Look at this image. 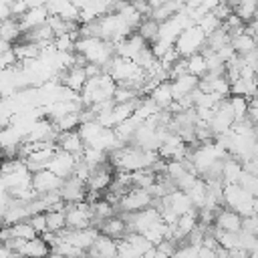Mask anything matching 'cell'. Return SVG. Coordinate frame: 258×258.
<instances>
[{"instance_id":"1","label":"cell","mask_w":258,"mask_h":258,"mask_svg":"<svg viewBox=\"0 0 258 258\" xmlns=\"http://www.w3.org/2000/svg\"><path fill=\"white\" fill-rule=\"evenodd\" d=\"M204 46H206V34L198 28V24L185 28V30L177 36V40L173 42V48H175L177 54L183 56V58H189V56L202 52Z\"/></svg>"},{"instance_id":"2","label":"cell","mask_w":258,"mask_h":258,"mask_svg":"<svg viewBox=\"0 0 258 258\" xmlns=\"http://www.w3.org/2000/svg\"><path fill=\"white\" fill-rule=\"evenodd\" d=\"M153 206V198L149 196L147 189L131 187L117 204V214H137L141 210H147Z\"/></svg>"},{"instance_id":"3","label":"cell","mask_w":258,"mask_h":258,"mask_svg":"<svg viewBox=\"0 0 258 258\" xmlns=\"http://www.w3.org/2000/svg\"><path fill=\"white\" fill-rule=\"evenodd\" d=\"M64 218H67V230L95 228L91 206L87 202H83V204H67L64 206Z\"/></svg>"},{"instance_id":"4","label":"cell","mask_w":258,"mask_h":258,"mask_svg":"<svg viewBox=\"0 0 258 258\" xmlns=\"http://www.w3.org/2000/svg\"><path fill=\"white\" fill-rule=\"evenodd\" d=\"M30 187L36 196H46V194H54V191H60L62 187V179L56 177L52 171L48 169H40L36 173H32L30 177Z\"/></svg>"},{"instance_id":"5","label":"cell","mask_w":258,"mask_h":258,"mask_svg":"<svg viewBox=\"0 0 258 258\" xmlns=\"http://www.w3.org/2000/svg\"><path fill=\"white\" fill-rule=\"evenodd\" d=\"M60 200L64 204H83L87 202V194H89V187H87V181L73 175L69 179L62 181V187H60Z\"/></svg>"},{"instance_id":"6","label":"cell","mask_w":258,"mask_h":258,"mask_svg":"<svg viewBox=\"0 0 258 258\" xmlns=\"http://www.w3.org/2000/svg\"><path fill=\"white\" fill-rule=\"evenodd\" d=\"M77 161H79V157H75V155H71V153H64V151H56L46 169L52 171L56 177H60V179L64 181V179H69V177L75 175Z\"/></svg>"},{"instance_id":"7","label":"cell","mask_w":258,"mask_h":258,"mask_svg":"<svg viewBox=\"0 0 258 258\" xmlns=\"http://www.w3.org/2000/svg\"><path fill=\"white\" fill-rule=\"evenodd\" d=\"M97 236H99V230H97V228L64 230V232L58 234V238H60L62 242H69L71 246H75V248H79V250H83V252H87V250L93 246V242L97 240Z\"/></svg>"},{"instance_id":"8","label":"cell","mask_w":258,"mask_h":258,"mask_svg":"<svg viewBox=\"0 0 258 258\" xmlns=\"http://www.w3.org/2000/svg\"><path fill=\"white\" fill-rule=\"evenodd\" d=\"M56 149L58 151H64V153H71L75 157H81L83 151H85V141L83 137L79 135V129L77 131H58L56 135Z\"/></svg>"},{"instance_id":"9","label":"cell","mask_w":258,"mask_h":258,"mask_svg":"<svg viewBox=\"0 0 258 258\" xmlns=\"http://www.w3.org/2000/svg\"><path fill=\"white\" fill-rule=\"evenodd\" d=\"M85 254H87V258H117L119 256V242L99 234L97 240L93 242V246Z\"/></svg>"},{"instance_id":"10","label":"cell","mask_w":258,"mask_h":258,"mask_svg":"<svg viewBox=\"0 0 258 258\" xmlns=\"http://www.w3.org/2000/svg\"><path fill=\"white\" fill-rule=\"evenodd\" d=\"M242 216L230 208H222L216 216V222H214V228L218 230H224V232H232V234H238L242 232Z\"/></svg>"},{"instance_id":"11","label":"cell","mask_w":258,"mask_h":258,"mask_svg":"<svg viewBox=\"0 0 258 258\" xmlns=\"http://www.w3.org/2000/svg\"><path fill=\"white\" fill-rule=\"evenodd\" d=\"M97 230H99V234H103V236H107V238H113V240H123L127 234H129V228H127V222L117 214V216H113V218H109V220H105V222H101L99 226H97Z\"/></svg>"},{"instance_id":"12","label":"cell","mask_w":258,"mask_h":258,"mask_svg":"<svg viewBox=\"0 0 258 258\" xmlns=\"http://www.w3.org/2000/svg\"><path fill=\"white\" fill-rule=\"evenodd\" d=\"M48 16H50V14H48L46 4H32L30 10L20 18V26H22L24 32H28V30H32V28H36V26L46 24Z\"/></svg>"},{"instance_id":"13","label":"cell","mask_w":258,"mask_h":258,"mask_svg":"<svg viewBox=\"0 0 258 258\" xmlns=\"http://www.w3.org/2000/svg\"><path fill=\"white\" fill-rule=\"evenodd\" d=\"M52 254V248L50 244L42 238V236H36L34 240H28L24 242L22 250H20V258H48Z\"/></svg>"},{"instance_id":"14","label":"cell","mask_w":258,"mask_h":258,"mask_svg":"<svg viewBox=\"0 0 258 258\" xmlns=\"http://www.w3.org/2000/svg\"><path fill=\"white\" fill-rule=\"evenodd\" d=\"M198 77L194 75H183L175 81H171V91H173V101H181L185 99L187 95H191L196 89H198Z\"/></svg>"},{"instance_id":"15","label":"cell","mask_w":258,"mask_h":258,"mask_svg":"<svg viewBox=\"0 0 258 258\" xmlns=\"http://www.w3.org/2000/svg\"><path fill=\"white\" fill-rule=\"evenodd\" d=\"M22 34H24V30L20 26V20L6 18V20L0 22V40H4V42H8V44L14 46L16 42L22 40Z\"/></svg>"},{"instance_id":"16","label":"cell","mask_w":258,"mask_h":258,"mask_svg":"<svg viewBox=\"0 0 258 258\" xmlns=\"http://www.w3.org/2000/svg\"><path fill=\"white\" fill-rule=\"evenodd\" d=\"M12 50H14L16 58H18V62H22V64H24V62L38 60L40 54H42V46H38V44H34V42H26V40L16 42V44L12 46Z\"/></svg>"},{"instance_id":"17","label":"cell","mask_w":258,"mask_h":258,"mask_svg":"<svg viewBox=\"0 0 258 258\" xmlns=\"http://www.w3.org/2000/svg\"><path fill=\"white\" fill-rule=\"evenodd\" d=\"M161 111L163 109H167L171 103H173V91H171V83L169 81H165V83H161V85H157L149 95H147Z\"/></svg>"},{"instance_id":"18","label":"cell","mask_w":258,"mask_h":258,"mask_svg":"<svg viewBox=\"0 0 258 258\" xmlns=\"http://www.w3.org/2000/svg\"><path fill=\"white\" fill-rule=\"evenodd\" d=\"M89 206H91V214H93V224H95V228H97L101 222H105V220L117 216V208L111 206L107 200H97L95 204H89Z\"/></svg>"},{"instance_id":"19","label":"cell","mask_w":258,"mask_h":258,"mask_svg":"<svg viewBox=\"0 0 258 258\" xmlns=\"http://www.w3.org/2000/svg\"><path fill=\"white\" fill-rule=\"evenodd\" d=\"M230 42H232V48H234V52H236L238 56H248V54L256 52V38H254L252 34L242 32V34L234 36Z\"/></svg>"},{"instance_id":"20","label":"cell","mask_w":258,"mask_h":258,"mask_svg":"<svg viewBox=\"0 0 258 258\" xmlns=\"http://www.w3.org/2000/svg\"><path fill=\"white\" fill-rule=\"evenodd\" d=\"M230 6H232V10H234V14L242 18V22H244V24H250V22L254 20L256 12H258V2H256V0L230 2Z\"/></svg>"},{"instance_id":"21","label":"cell","mask_w":258,"mask_h":258,"mask_svg":"<svg viewBox=\"0 0 258 258\" xmlns=\"http://www.w3.org/2000/svg\"><path fill=\"white\" fill-rule=\"evenodd\" d=\"M159 30H161V24H159V22H155L153 18H143L141 24H139V28H137V34H139L147 44H153V42H157V38H159Z\"/></svg>"},{"instance_id":"22","label":"cell","mask_w":258,"mask_h":258,"mask_svg":"<svg viewBox=\"0 0 258 258\" xmlns=\"http://www.w3.org/2000/svg\"><path fill=\"white\" fill-rule=\"evenodd\" d=\"M103 131H105V127H101L97 121L83 123V125L79 127V135L83 137V141H85L87 147H93V145L99 141V137L103 135Z\"/></svg>"},{"instance_id":"23","label":"cell","mask_w":258,"mask_h":258,"mask_svg":"<svg viewBox=\"0 0 258 258\" xmlns=\"http://www.w3.org/2000/svg\"><path fill=\"white\" fill-rule=\"evenodd\" d=\"M187 198L191 200V204H194V208L196 210H202L206 204H208V189H206V181L200 177L187 191Z\"/></svg>"},{"instance_id":"24","label":"cell","mask_w":258,"mask_h":258,"mask_svg":"<svg viewBox=\"0 0 258 258\" xmlns=\"http://www.w3.org/2000/svg\"><path fill=\"white\" fill-rule=\"evenodd\" d=\"M46 232L48 234H60L67 230V218H64V210H56V212H46Z\"/></svg>"},{"instance_id":"25","label":"cell","mask_w":258,"mask_h":258,"mask_svg":"<svg viewBox=\"0 0 258 258\" xmlns=\"http://www.w3.org/2000/svg\"><path fill=\"white\" fill-rule=\"evenodd\" d=\"M187 73L194 75V77H198V79H202V77L208 75V62H206V58H204L202 52H198V54H194V56L187 58Z\"/></svg>"},{"instance_id":"26","label":"cell","mask_w":258,"mask_h":258,"mask_svg":"<svg viewBox=\"0 0 258 258\" xmlns=\"http://www.w3.org/2000/svg\"><path fill=\"white\" fill-rule=\"evenodd\" d=\"M226 44H230V36H228L222 28L216 30V32H212L210 36H206V48H208V50L218 52V50H222Z\"/></svg>"},{"instance_id":"27","label":"cell","mask_w":258,"mask_h":258,"mask_svg":"<svg viewBox=\"0 0 258 258\" xmlns=\"http://www.w3.org/2000/svg\"><path fill=\"white\" fill-rule=\"evenodd\" d=\"M12 228V236L16 238V240H34L38 234H36V230L30 226V222L26 220V222H18V224H12L10 226Z\"/></svg>"},{"instance_id":"28","label":"cell","mask_w":258,"mask_h":258,"mask_svg":"<svg viewBox=\"0 0 258 258\" xmlns=\"http://www.w3.org/2000/svg\"><path fill=\"white\" fill-rule=\"evenodd\" d=\"M228 99H230V105H232V111H234L236 121L246 119L248 107H250V99H248V97H234V95H230Z\"/></svg>"},{"instance_id":"29","label":"cell","mask_w":258,"mask_h":258,"mask_svg":"<svg viewBox=\"0 0 258 258\" xmlns=\"http://www.w3.org/2000/svg\"><path fill=\"white\" fill-rule=\"evenodd\" d=\"M196 24H198V28H200L206 36H210L212 32H216V30H220V28H222V22H220L212 12H210V14H206V16H202Z\"/></svg>"},{"instance_id":"30","label":"cell","mask_w":258,"mask_h":258,"mask_svg":"<svg viewBox=\"0 0 258 258\" xmlns=\"http://www.w3.org/2000/svg\"><path fill=\"white\" fill-rule=\"evenodd\" d=\"M212 14L220 20V22H224V20H228L232 14H234V10H232V6H230V2H218L216 6H214V10H212Z\"/></svg>"},{"instance_id":"31","label":"cell","mask_w":258,"mask_h":258,"mask_svg":"<svg viewBox=\"0 0 258 258\" xmlns=\"http://www.w3.org/2000/svg\"><path fill=\"white\" fill-rule=\"evenodd\" d=\"M30 226L36 230V234L38 236H44L46 234V216L44 214H34V216H30Z\"/></svg>"},{"instance_id":"32","label":"cell","mask_w":258,"mask_h":258,"mask_svg":"<svg viewBox=\"0 0 258 258\" xmlns=\"http://www.w3.org/2000/svg\"><path fill=\"white\" fill-rule=\"evenodd\" d=\"M242 230L250 234H258V216H248L242 220Z\"/></svg>"},{"instance_id":"33","label":"cell","mask_w":258,"mask_h":258,"mask_svg":"<svg viewBox=\"0 0 258 258\" xmlns=\"http://www.w3.org/2000/svg\"><path fill=\"white\" fill-rule=\"evenodd\" d=\"M85 75H87V79L91 81V79H97V77H101L103 75V67H99V64H87L85 67Z\"/></svg>"},{"instance_id":"34","label":"cell","mask_w":258,"mask_h":258,"mask_svg":"<svg viewBox=\"0 0 258 258\" xmlns=\"http://www.w3.org/2000/svg\"><path fill=\"white\" fill-rule=\"evenodd\" d=\"M198 258H218V256H216V250H210V248H206V246H200Z\"/></svg>"},{"instance_id":"35","label":"cell","mask_w":258,"mask_h":258,"mask_svg":"<svg viewBox=\"0 0 258 258\" xmlns=\"http://www.w3.org/2000/svg\"><path fill=\"white\" fill-rule=\"evenodd\" d=\"M14 256H16V254H12L10 248H8L6 244L0 242V258H14Z\"/></svg>"},{"instance_id":"36","label":"cell","mask_w":258,"mask_h":258,"mask_svg":"<svg viewBox=\"0 0 258 258\" xmlns=\"http://www.w3.org/2000/svg\"><path fill=\"white\" fill-rule=\"evenodd\" d=\"M10 48H12V44H8V42L0 40V54H2V52H6V50H10Z\"/></svg>"},{"instance_id":"37","label":"cell","mask_w":258,"mask_h":258,"mask_svg":"<svg viewBox=\"0 0 258 258\" xmlns=\"http://www.w3.org/2000/svg\"><path fill=\"white\" fill-rule=\"evenodd\" d=\"M248 258H258V248H256V250H252V252H250V256H248Z\"/></svg>"},{"instance_id":"38","label":"cell","mask_w":258,"mask_h":258,"mask_svg":"<svg viewBox=\"0 0 258 258\" xmlns=\"http://www.w3.org/2000/svg\"><path fill=\"white\" fill-rule=\"evenodd\" d=\"M256 54H258V36H256Z\"/></svg>"}]
</instances>
